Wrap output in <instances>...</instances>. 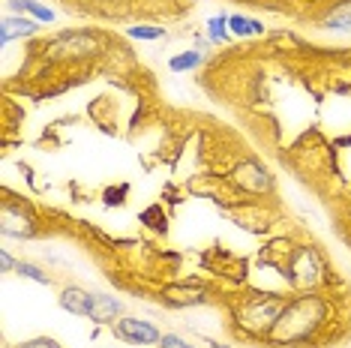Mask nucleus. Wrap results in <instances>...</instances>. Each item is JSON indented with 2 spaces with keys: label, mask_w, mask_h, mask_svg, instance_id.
<instances>
[{
  "label": "nucleus",
  "mask_w": 351,
  "mask_h": 348,
  "mask_svg": "<svg viewBox=\"0 0 351 348\" xmlns=\"http://www.w3.org/2000/svg\"><path fill=\"white\" fill-rule=\"evenodd\" d=\"M327 319V303L318 295H300L285 303V310L279 312L274 330L267 334L270 345L291 348L300 343H309V336H315V330L322 327Z\"/></svg>",
  "instance_id": "1"
},
{
  "label": "nucleus",
  "mask_w": 351,
  "mask_h": 348,
  "mask_svg": "<svg viewBox=\"0 0 351 348\" xmlns=\"http://www.w3.org/2000/svg\"><path fill=\"white\" fill-rule=\"evenodd\" d=\"M282 310H285L282 295H252L250 300H243L241 312H237V324H241L246 334L265 336L274 330V324Z\"/></svg>",
  "instance_id": "2"
},
{
  "label": "nucleus",
  "mask_w": 351,
  "mask_h": 348,
  "mask_svg": "<svg viewBox=\"0 0 351 348\" xmlns=\"http://www.w3.org/2000/svg\"><path fill=\"white\" fill-rule=\"evenodd\" d=\"M322 271H324V261L318 258V252L313 247H298L291 252L289 264H285V276L294 288H309L322 279Z\"/></svg>",
  "instance_id": "3"
},
{
  "label": "nucleus",
  "mask_w": 351,
  "mask_h": 348,
  "mask_svg": "<svg viewBox=\"0 0 351 348\" xmlns=\"http://www.w3.org/2000/svg\"><path fill=\"white\" fill-rule=\"evenodd\" d=\"M111 330H114L117 339H123V343H130V345H159L162 343V334H159L156 324H150L147 319H135V315L117 319L111 324Z\"/></svg>",
  "instance_id": "4"
},
{
  "label": "nucleus",
  "mask_w": 351,
  "mask_h": 348,
  "mask_svg": "<svg viewBox=\"0 0 351 348\" xmlns=\"http://www.w3.org/2000/svg\"><path fill=\"white\" fill-rule=\"evenodd\" d=\"M0 232H3L6 237H34L36 225H34V216H30L27 210H21L19 216H15L12 201H6L3 204V223H0Z\"/></svg>",
  "instance_id": "5"
},
{
  "label": "nucleus",
  "mask_w": 351,
  "mask_h": 348,
  "mask_svg": "<svg viewBox=\"0 0 351 348\" xmlns=\"http://www.w3.org/2000/svg\"><path fill=\"white\" fill-rule=\"evenodd\" d=\"M60 306L69 315H82V319H90L93 312V291H84L78 286H66L60 291Z\"/></svg>",
  "instance_id": "6"
},
{
  "label": "nucleus",
  "mask_w": 351,
  "mask_h": 348,
  "mask_svg": "<svg viewBox=\"0 0 351 348\" xmlns=\"http://www.w3.org/2000/svg\"><path fill=\"white\" fill-rule=\"evenodd\" d=\"M123 306L117 297L111 295H102V291H93V312H90V321L97 324H114L117 319H121Z\"/></svg>",
  "instance_id": "7"
},
{
  "label": "nucleus",
  "mask_w": 351,
  "mask_h": 348,
  "mask_svg": "<svg viewBox=\"0 0 351 348\" xmlns=\"http://www.w3.org/2000/svg\"><path fill=\"white\" fill-rule=\"evenodd\" d=\"M36 34V18H21V15H6L0 21V42L10 45L12 39L21 36H34Z\"/></svg>",
  "instance_id": "8"
},
{
  "label": "nucleus",
  "mask_w": 351,
  "mask_h": 348,
  "mask_svg": "<svg viewBox=\"0 0 351 348\" xmlns=\"http://www.w3.org/2000/svg\"><path fill=\"white\" fill-rule=\"evenodd\" d=\"M324 30H351V0H339L322 15Z\"/></svg>",
  "instance_id": "9"
},
{
  "label": "nucleus",
  "mask_w": 351,
  "mask_h": 348,
  "mask_svg": "<svg viewBox=\"0 0 351 348\" xmlns=\"http://www.w3.org/2000/svg\"><path fill=\"white\" fill-rule=\"evenodd\" d=\"M6 3H10V10H15L19 15L27 12V15H34L36 21H43V25H51V21H54V10L36 3V0H6Z\"/></svg>",
  "instance_id": "10"
},
{
  "label": "nucleus",
  "mask_w": 351,
  "mask_h": 348,
  "mask_svg": "<svg viewBox=\"0 0 351 348\" xmlns=\"http://www.w3.org/2000/svg\"><path fill=\"white\" fill-rule=\"evenodd\" d=\"M261 21H252V18H246V15H228V34H234V36H255V34H261Z\"/></svg>",
  "instance_id": "11"
},
{
  "label": "nucleus",
  "mask_w": 351,
  "mask_h": 348,
  "mask_svg": "<svg viewBox=\"0 0 351 348\" xmlns=\"http://www.w3.org/2000/svg\"><path fill=\"white\" fill-rule=\"evenodd\" d=\"M15 273H21L25 279H34L39 282V286H51V276L43 271L39 264H34V261H19V267H15Z\"/></svg>",
  "instance_id": "12"
},
{
  "label": "nucleus",
  "mask_w": 351,
  "mask_h": 348,
  "mask_svg": "<svg viewBox=\"0 0 351 348\" xmlns=\"http://www.w3.org/2000/svg\"><path fill=\"white\" fill-rule=\"evenodd\" d=\"M202 60H204L202 51H183V54H178V58L169 60V69L171 73H186V69H195Z\"/></svg>",
  "instance_id": "13"
},
{
  "label": "nucleus",
  "mask_w": 351,
  "mask_h": 348,
  "mask_svg": "<svg viewBox=\"0 0 351 348\" xmlns=\"http://www.w3.org/2000/svg\"><path fill=\"white\" fill-rule=\"evenodd\" d=\"M207 36H210V42H226L228 39V15H213V18L207 21Z\"/></svg>",
  "instance_id": "14"
},
{
  "label": "nucleus",
  "mask_w": 351,
  "mask_h": 348,
  "mask_svg": "<svg viewBox=\"0 0 351 348\" xmlns=\"http://www.w3.org/2000/svg\"><path fill=\"white\" fill-rule=\"evenodd\" d=\"M132 39H162L165 36V30L162 27H156V25H135L126 30Z\"/></svg>",
  "instance_id": "15"
},
{
  "label": "nucleus",
  "mask_w": 351,
  "mask_h": 348,
  "mask_svg": "<svg viewBox=\"0 0 351 348\" xmlns=\"http://www.w3.org/2000/svg\"><path fill=\"white\" fill-rule=\"evenodd\" d=\"M159 348H195L193 343H186L183 336H178V334H165L162 336V343H159Z\"/></svg>",
  "instance_id": "16"
},
{
  "label": "nucleus",
  "mask_w": 351,
  "mask_h": 348,
  "mask_svg": "<svg viewBox=\"0 0 351 348\" xmlns=\"http://www.w3.org/2000/svg\"><path fill=\"white\" fill-rule=\"evenodd\" d=\"M19 348H60V345L54 343L51 336H34V339H27V343H21Z\"/></svg>",
  "instance_id": "17"
},
{
  "label": "nucleus",
  "mask_w": 351,
  "mask_h": 348,
  "mask_svg": "<svg viewBox=\"0 0 351 348\" xmlns=\"http://www.w3.org/2000/svg\"><path fill=\"white\" fill-rule=\"evenodd\" d=\"M0 267H3V273H12L15 267H19V261H12V256L6 249H0Z\"/></svg>",
  "instance_id": "18"
}]
</instances>
